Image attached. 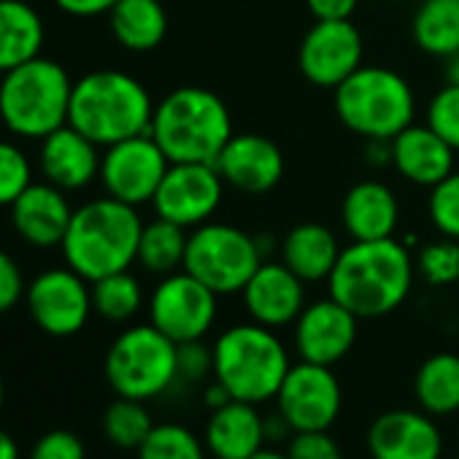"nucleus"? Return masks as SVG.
Masks as SVG:
<instances>
[{"label":"nucleus","mask_w":459,"mask_h":459,"mask_svg":"<svg viewBox=\"0 0 459 459\" xmlns=\"http://www.w3.org/2000/svg\"><path fill=\"white\" fill-rule=\"evenodd\" d=\"M343 247L338 236L327 224L319 221H300L279 244L281 263L300 276L306 284H319L327 281Z\"/></svg>","instance_id":"obj_25"},{"label":"nucleus","mask_w":459,"mask_h":459,"mask_svg":"<svg viewBox=\"0 0 459 459\" xmlns=\"http://www.w3.org/2000/svg\"><path fill=\"white\" fill-rule=\"evenodd\" d=\"M154 106L157 103L149 90L135 76L100 68L74 82L68 125L106 149L125 138L149 133Z\"/></svg>","instance_id":"obj_3"},{"label":"nucleus","mask_w":459,"mask_h":459,"mask_svg":"<svg viewBox=\"0 0 459 459\" xmlns=\"http://www.w3.org/2000/svg\"><path fill=\"white\" fill-rule=\"evenodd\" d=\"M57 9L71 14V17H79V20H90V17H100V14H108L119 0H55Z\"/></svg>","instance_id":"obj_43"},{"label":"nucleus","mask_w":459,"mask_h":459,"mask_svg":"<svg viewBox=\"0 0 459 459\" xmlns=\"http://www.w3.org/2000/svg\"><path fill=\"white\" fill-rule=\"evenodd\" d=\"M446 63H448V65H446V82H451V84H459V55L448 57Z\"/></svg>","instance_id":"obj_48"},{"label":"nucleus","mask_w":459,"mask_h":459,"mask_svg":"<svg viewBox=\"0 0 459 459\" xmlns=\"http://www.w3.org/2000/svg\"><path fill=\"white\" fill-rule=\"evenodd\" d=\"M314 20H351L359 0H306Z\"/></svg>","instance_id":"obj_42"},{"label":"nucleus","mask_w":459,"mask_h":459,"mask_svg":"<svg viewBox=\"0 0 459 459\" xmlns=\"http://www.w3.org/2000/svg\"><path fill=\"white\" fill-rule=\"evenodd\" d=\"M224 189L227 184L221 181L216 165L170 162L152 197V208L154 216L168 219L184 230H195L216 216L224 200Z\"/></svg>","instance_id":"obj_11"},{"label":"nucleus","mask_w":459,"mask_h":459,"mask_svg":"<svg viewBox=\"0 0 459 459\" xmlns=\"http://www.w3.org/2000/svg\"><path fill=\"white\" fill-rule=\"evenodd\" d=\"M341 125L365 141H392L416 119V95L405 76L384 65H359L333 90Z\"/></svg>","instance_id":"obj_6"},{"label":"nucleus","mask_w":459,"mask_h":459,"mask_svg":"<svg viewBox=\"0 0 459 459\" xmlns=\"http://www.w3.org/2000/svg\"><path fill=\"white\" fill-rule=\"evenodd\" d=\"M219 316V295L184 268L157 281L149 295V322L173 343L203 341Z\"/></svg>","instance_id":"obj_10"},{"label":"nucleus","mask_w":459,"mask_h":459,"mask_svg":"<svg viewBox=\"0 0 459 459\" xmlns=\"http://www.w3.org/2000/svg\"><path fill=\"white\" fill-rule=\"evenodd\" d=\"M290 459H343V451L338 440L330 435V429H314V432H292L287 443Z\"/></svg>","instance_id":"obj_38"},{"label":"nucleus","mask_w":459,"mask_h":459,"mask_svg":"<svg viewBox=\"0 0 459 459\" xmlns=\"http://www.w3.org/2000/svg\"><path fill=\"white\" fill-rule=\"evenodd\" d=\"M12 227L14 233L36 249H55L63 244L74 208L68 192L49 181H33L12 203Z\"/></svg>","instance_id":"obj_20"},{"label":"nucleus","mask_w":459,"mask_h":459,"mask_svg":"<svg viewBox=\"0 0 459 459\" xmlns=\"http://www.w3.org/2000/svg\"><path fill=\"white\" fill-rule=\"evenodd\" d=\"M138 459H205V443L184 424H154L149 437L135 451Z\"/></svg>","instance_id":"obj_33"},{"label":"nucleus","mask_w":459,"mask_h":459,"mask_svg":"<svg viewBox=\"0 0 459 459\" xmlns=\"http://www.w3.org/2000/svg\"><path fill=\"white\" fill-rule=\"evenodd\" d=\"M292 429H290V424H287V419L276 411V413H271V416H265V435H268V443L273 440H284L287 435H290Z\"/></svg>","instance_id":"obj_45"},{"label":"nucleus","mask_w":459,"mask_h":459,"mask_svg":"<svg viewBox=\"0 0 459 459\" xmlns=\"http://www.w3.org/2000/svg\"><path fill=\"white\" fill-rule=\"evenodd\" d=\"M413 394L429 416H451L459 411V354L437 351L427 357L413 376Z\"/></svg>","instance_id":"obj_28"},{"label":"nucleus","mask_w":459,"mask_h":459,"mask_svg":"<svg viewBox=\"0 0 459 459\" xmlns=\"http://www.w3.org/2000/svg\"><path fill=\"white\" fill-rule=\"evenodd\" d=\"M33 184V162L28 154L12 143L0 141V208H12V203Z\"/></svg>","instance_id":"obj_36"},{"label":"nucleus","mask_w":459,"mask_h":459,"mask_svg":"<svg viewBox=\"0 0 459 459\" xmlns=\"http://www.w3.org/2000/svg\"><path fill=\"white\" fill-rule=\"evenodd\" d=\"M416 276L427 287H451L459 284V241L443 238L429 241L413 257Z\"/></svg>","instance_id":"obj_34"},{"label":"nucleus","mask_w":459,"mask_h":459,"mask_svg":"<svg viewBox=\"0 0 459 459\" xmlns=\"http://www.w3.org/2000/svg\"><path fill=\"white\" fill-rule=\"evenodd\" d=\"M252 322L279 330L295 325L306 303V281L295 276L281 260H263L241 292Z\"/></svg>","instance_id":"obj_19"},{"label":"nucleus","mask_w":459,"mask_h":459,"mask_svg":"<svg viewBox=\"0 0 459 459\" xmlns=\"http://www.w3.org/2000/svg\"><path fill=\"white\" fill-rule=\"evenodd\" d=\"M0 459H20L17 440L6 429H0Z\"/></svg>","instance_id":"obj_47"},{"label":"nucleus","mask_w":459,"mask_h":459,"mask_svg":"<svg viewBox=\"0 0 459 459\" xmlns=\"http://www.w3.org/2000/svg\"><path fill=\"white\" fill-rule=\"evenodd\" d=\"M213 165L221 181L241 195H268L287 168L281 149L260 133H233Z\"/></svg>","instance_id":"obj_17"},{"label":"nucleus","mask_w":459,"mask_h":459,"mask_svg":"<svg viewBox=\"0 0 459 459\" xmlns=\"http://www.w3.org/2000/svg\"><path fill=\"white\" fill-rule=\"evenodd\" d=\"M149 133L170 162L213 165L236 130L227 103L213 90L178 87L154 106Z\"/></svg>","instance_id":"obj_4"},{"label":"nucleus","mask_w":459,"mask_h":459,"mask_svg":"<svg viewBox=\"0 0 459 459\" xmlns=\"http://www.w3.org/2000/svg\"><path fill=\"white\" fill-rule=\"evenodd\" d=\"M143 308V287L130 271L92 281V311L114 325L130 322Z\"/></svg>","instance_id":"obj_31"},{"label":"nucleus","mask_w":459,"mask_h":459,"mask_svg":"<svg viewBox=\"0 0 459 459\" xmlns=\"http://www.w3.org/2000/svg\"><path fill=\"white\" fill-rule=\"evenodd\" d=\"M203 400H205V405L213 411V408H219V405H224V403H230V400H233V394H230L216 378L205 386V392H203Z\"/></svg>","instance_id":"obj_46"},{"label":"nucleus","mask_w":459,"mask_h":459,"mask_svg":"<svg viewBox=\"0 0 459 459\" xmlns=\"http://www.w3.org/2000/svg\"><path fill=\"white\" fill-rule=\"evenodd\" d=\"M4 400H6V386H4V376H0V408H4Z\"/></svg>","instance_id":"obj_50"},{"label":"nucleus","mask_w":459,"mask_h":459,"mask_svg":"<svg viewBox=\"0 0 459 459\" xmlns=\"http://www.w3.org/2000/svg\"><path fill=\"white\" fill-rule=\"evenodd\" d=\"M106 378L117 397L154 400L178 381V343L152 322L127 327L106 354Z\"/></svg>","instance_id":"obj_9"},{"label":"nucleus","mask_w":459,"mask_h":459,"mask_svg":"<svg viewBox=\"0 0 459 459\" xmlns=\"http://www.w3.org/2000/svg\"><path fill=\"white\" fill-rule=\"evenodd\" d=\"M100 146L79 133L74 125H63L39 149V170L44 181L60 186L63 192H79L100 176Z\"/></svg>","instance_id":"obj_21"},{"label":"nucleus","mask_w":459,"mask_h":459,"mask_svg":"<svg viewBox=\"0 0 459 459\" xmlns=\"http://www.w3.org/2000/svg\"><path fill=\"white\" fill-rule=\"evenodd\" d=\"M424 125L432 127L454 152H459V84L446 82L424 108Z\"/></svg>","instance_id":"obj_37"},{"label":"nucleus","mask_w":459,"mask_h":459,"mask_svg":"<svg viewBox=\"0 0 459 459\" xmlns=\"http://www.w3.org/2000/svg\"><path fill=\"white\" fill-rule=\"evenodd\" d=\"M365 160L373 168H386L392 165V141H368L365 146Z\"/></svg>","instance_id":"obj_44"},{"label":"nucleus","mask_w":459,"mask_h":459,"mask_svg":"<svg viewBox=\"0 0 459 459\" xmlns=\"http://www.w3.org/2000/svg\"><path fill=\"white\" fill-rule=\"evenodd\" d=\"M0 82H4V71H0Z\"/></svg>","instance_id":"obj_51"},{"label":"nucleus","mask_w":459,"mask_h":459,"mask_svg":"<svg viewBox=\"0 0 459 459\" xmlns=\"http://www.w3.org/2000/svg\"><path fill=\"white\" fill-rule=\"evenodd\" d=\"M154 429V421L141 400L117 397L103 413V432L111 446L122 451H138Z\"/></svg>","instance_id":"obj_32"},{"label":"nucleus","mask_w":459,"mask_h":459,"mask_svg":"<svg viewBox=\"0 0 459 459\" xmlns=\"http://www.w3.org/2000/svg\"><path fill=\"white\" fill-rule=\"evenodd\" d=\"M341 405L343 392L333 368L303 359L290 368L276 394V411L287 419L292 432L330 429L341 416Z\"/></svg>","instance_id":"obj_14"},{"label":"nucleus","mask_w":459,"mask_h":459,"mask_svg":"<svg viewBox=\"0 0 459 459\" xmlns=\"http://www.w3.org/2000/svg\"><path fill=\"white\" fill-rule=\"evenodd\" d=\"M365 57L362 33L351 20H316L298 49V68L314 87L335 90Z\"/></svg>","instance_id":"obj_15"},{"label":"nucleus","mask_w":459,"mask_h":459,"mask_svg":"<svg viewBox=\"0 0 459 459\" xmlns=\"http://www.w3.org/2000/svg\"><path fill=\"white\" fill-rule=\"evenodd\" d=\"M208 376H213V349L203 341L178 343V378L203 381Z\"/></svg>","instance_id":"obj_40"},{"label":"nucleus","mask_w":459,"mask_h":459,"mask_svg":"<svg viewBox=\"0 0 459 459\" xmlns=\"http://www.w3.org/2000/svg\"><path fill=\"white\" fill-rule=\"evenodd\" d=\"M168 168L170 160L152 138V133H141L103 149L98 178L108 197L138 208L152 203Z\"/></svg>","instance_id":"obj_12"},{"label":"nucleus","mask_w":459,"mask_h":459,"mask_svg":"<svg viewBox=\"0 0 459 459\" xmlns=\"http://www.w3.org/2000/svg\"><path fill=\"white\" fill-rule=\"evenodd\" d=\"M74 79L68 71L39 55L12 71L0 82V122L20 138H47L68 125Z\"/></svg>","instance_id":"obj_7"},{"label":"nucleus","mask_w":459,"mask_h":459,"mask_svg":"<svg viewBox=\"0 0 459 459\" xmlns=\"http://www.w3.org/2000/svg\"><path fill=\"white\" fill-rule=\"evenodd\" d=\"M143 219L135 205L114 197H98L74 208L68 233L60 244L65 265L90 284L130 271L138 257Z\"/></svg>","instance_id":"obj_2"},{"label":"nucleus","mask_w":459,"mask_h":459,"mask_svg":"<svg viewBox=\"0 0 459 459\" xmlns=\"http://www.w3.org/2000/svg\"><path fill=\"white\" fill-rule=\"evenodd\" d=\"M368 451L373 459H440L443 435L427 411H384L368 427Z\"/></svg>","instance_id":"obj_18"},{"label":"nucleus","mask_w":459,"mask_h":459,"mask_svg":"<svg viewBox=\"0 0 459 459\" xmlns=\"http://www.w3.org/2000/svg\"><path fill=\"white\" fill-rule=\"evenodd\" d=\"M252 459H290V456H287V451H276V448H268V446H265V448L257 451Z\"/></svg>","instance_id":"obj_49"},{"label":"nucleus","mask_w":459,"mask_h":459,"mask_svg":"<svg viewBox=\"0 0 459 459\" xmlns=\"http://www.w3.org/2000/svg\"><path fill=\"white\" fill-rule=\"evenodd\" d=\"M411 33L416 47L429 57L448 60L459 55V0H421Z\"/></svg>","instance_id":"obj_29"},{"label":"nucleus","mask_w":459,"mask_h":459,"mask_svg":"<svg viewBox=\"0 0 459 459\" xmlns=\"http://www.w3.org/2000/svg\"><path fill=\"white\" fill-rule=\"evenodd\" d=\"M30 459H87V448L79 435L68 429H52L39 437Z\"/></svg>","instance_id":"obj_39"},{"label":"nucleus","mask_w":459,"mask_h":459,"mask_svg":"<svg viewBox=\"0 0 459 459\" xmlns=\"http://www.w3.org/2000/svg\"><path fill=\"white\" fill-rule=\"evenodd\" d=\"M341 224L351 241L394 238L400 230V200L394 189L378 178L357 181L343 195Z\"/></svg>","instance_id":"obj_22"},{"label":"nucleus","mask_w":459,"mask_h":459,"mask_svg":"<svg viewBox=\"0 0 459 459\" xmlns=\"http://www.w3.org/2000/svg\"><path fill=\"white\" fill-rule=\"evenodd\" d=\"M416 279V263L411 249L394 238L351 241L343 247L327 290L341 306L359 319H378L397 311Z\"/></svg>","instance_id":"obj_1"},{"label":"nucleus","mask_w":459,"mask_h":459,"mask_svg":"<svg viewBox=\"0 0 459 459\" xmlns=\"http://www.w3.org/2000/svg\"><path fill=\"white\" fill-rule=\"evenodd\" d=\"M47 28L28 0H0V71H12L41 55Z\"/></svg>","instance_id":"obj_26"},{"label":"nucleus","mask_w":459,"mask_h":459,"mask_svg":"<svg viewBox=\"0 0 459 459\" xmlns=\"http://www.w3.org/2000/svg\"><path fill=\"white\" fill-rule=\"evenodd\" d=\"M456 152L427 125H408L392 138V168L413 186L432 189L456 168Z\"/></svg>","instance_id":"obj_24"},{"label":"nucleus","mask_w":459,"mask_h":459,"mask_svg":"<svg viewBox=\"0 0 459 459\" xmlns=\"http://www.w3.org/2000/svg\"><path fill=\"white\" fill-rule=\"evenodd\" d=\"M25 303L30 319L55 338H68L84 330L92 311V284L74 268H49L39 273L28 290Z\"/></svg>","instance_id":"obj_13"},{"label":"nucleus","mask_w":459,"mask_h":459,"mask_svg":"<svg viewBox=\"0 0 459 459\" xmlns=\"http://www.w3.org/2000/svg\"><path fill=\"white\" fill-rule=\"evenodd\" d=\"M213 378L233 394L252 405L276 400L292 359L276 330L257 322L233 325L213 341Z\"/></svg>","instance_id":"obj_5"},{"label":"nucleus","mask_w":459,"mask_h":459,"mask_svg":"<svg viewBox=\"0 0 459 459\" xmlns=\"http://www.w3.org/2000/svg\"><path fill=\"white\" fill-rule=\"evenodd\" d=\"M263 241L227 221H205L189 230L184 271L211 287L219 298L241 295L263 265Z\"/></svg>","instance_id":"obj_8"},{"label":"nucleus","mask_w":459,"mask_h":459,"mask_svg":"<svg viewBox=\"0 0 459 459\" xmlns=\"http://www.w3.org/2000/svg\"><path fill=\"white\" fill-rule=\"evenodd\" d=\"M114 41L127 52H154L168 36V14L160 0H119L108 12Z\"/></svg>","instance_id":"obj_27"},{"label":"nucleus","mask_w":459,"mask_h":459,"mask_svg":"<svg viewBox=\"0 0 459 459\" xmlns=\"http://www.w3.org/2000/svg\"><path fill=\"white\" fill-rule=\"evenodd\" d=\"M186 241H189V230L154 216L152 221H143L135 263L146 273H154L160 279L168 273H176L184 268Z\"/></svg>","instance_id":"obj_30"},{"label":"nucleus","mask_w":459,"mask_h":459,"mask_svg":"<svg viewBox=\"0 0 459 459\" xmlns=\"http://www.w3.org/2000/svg\"><path fill=\"white\" fill-rule=\"evenodd\" d=\"M25 279L20 265L14 263V257L9 252L0 249V314L12 311L22 298H25Z\"/></svg>","instance_id":"obj_41"},{"label":"nucleus","mask_w":459,"mask_h":459,"mask_svg":"<svg viewBox=\"0 0 459 459\" xmlns=\"http://www.w3.org/2000/svg\"><path fill=\"white\" fill-rule=\"evenodd\" d=\"M203 443L213 459H252L265 448V416L257 405L230 400L211 411Z\"/></svg>","instance_id":"obj_23"},{"label":"nucleus","mask_w":459,"mask_h":459,"mask_svg":"<svg viewBox=\"0 0 459 459\" xmlns=\"http://www.w3.org/2000/svg\"><path fill=\"white\" fill-rule=\"evenodd\" d=\"M427 216L443 238L459 241V170L448 173L429 189Z\"/></svg>","instance_id":"obj_35"},{"label":"nucleus","mask_w":459,"mask_h":459,"mask_svg":"<svg viewBox=\"0 0 459 459\" xmlns=\"http://www.w3.org/2000/svg\"><path fill=\"white\" fill-rule=\"evenodd\" d=\"M295 351L303 362L316 365H338L357 343L359 316H354L335 298L314 300L303 308V314L292 325Z\"/></svg>","instance_id":"obj_16"}]
</instances>
